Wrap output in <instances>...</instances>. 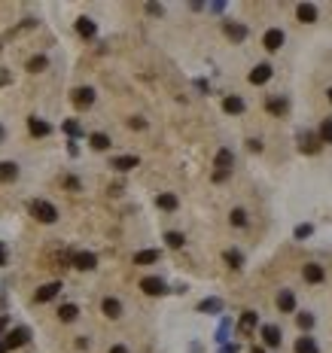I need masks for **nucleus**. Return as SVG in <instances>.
<instances>
[{"instance_id": "f257e3e1", "label": "nucleus", "mask_w": 332, "mask_h": 353, "mask_svg": "<svg viewBox=\"0 0 332 353\" xmlns=\"http://www.w3.org/2000/svg\"><path fill=\"white\" fill-rule=\"evenodd\" d=\"M31 216L40 219V222H55L58 219V210H55V204H49L43 198H34L31 201Z\"/></svg>"}, {"instance_id": "f03ea898", "label": "nucleus", "mask_w": 332, "mask_h": 353, "mask_svg": "<svg viewBox=\"0 0 332 353\" xmlns=\"http://www.w3.org/2000/svg\"><path fill=\"white\" fill-rule=\"evenodd\" d=\"M299 149L308 152V155H317V152H320V137H317L314 131H302V134H299Z\"/></svg>"}, {"instance_id": "7ed1b4c3", "label": "nucleus", "mask_w": 332, "mask_h": 353, "mask_svg": "<svg viewBox=\"0 0 332 353\" xmlns=\"http://www.w3.org/2000/svg\"><path fill=\"white\" fill-rule=\"evenodd\" d=\"M92 104H95V89H89V86H83V89H73V107L86 110V107H92Z\"/></svg>"}, {"instance_id": "20e7f679", "label": "nucleus", "mask_w": 332, "mask_h": 353, "mask_svg": "<svg viewBox=\"0 0 332 353\" xmlns=\"http://www.w3.org/2000/svg\"><path fill=\"white\" fill-rule=\"evenodd\" d=\"M262 46H265L268 52H277V49L283 46V31H280V28H271V31H265V37H262Z\"/></svg>"}, {"instance_id": "39448f33", "label": "nucleus", "mask_w": 332, "mask_h": 353, "mask_svg": "<svg viewBox=\"0 0 332 353\" xmlns=\"http://www.w3.org/2000/svg\"><path fill=\"white\" fill-rule=\"evenodd\" d=\"M271 73H274L271 64H256V67L250 70V83H253V86H262V83L271 80Z\"/></svg>"}, {"instance_id": "423d86ee", "label": "nucleus", "mask_w": 332, "mask_h": 353, "mask_svg": "<svg viewBox=\"0 0 332 353\" xmlns=\"http://www.w3.org/2000/svg\"><path fill=\"white\" fill-rule=\"evenodd\" d=\"M28 338H31V332L25 329V326H19V329H13L10 335H7V350H13V347H22V344H28Z\"/></svg>"}, {"instance_id": "0eeeda50", "label": "nucleus", "mask_w": 332, "mask_h": 353, "mask_svg": "<svg viewBox=\"0 0 332 353\" xmlns=\"http://www.w3.org/2000/svg\"><path fill=\"white\" fill-rule=\"evenodd\" d=\"M302 274H305V280H308V283H323V277H326L323 265H317V262H308V265L302 268Z\"/></svg>"}, {"instance_id": "6e6552de", "label": "nucleus", "mask_w": 332, "mask_h": 353, "mask_svg": "<svg viewBox=\"0 0 332 353\" xmlns=\"http://www.w3.org/2000/svg\"><path fill=\"white\" fill-rule=\"evenodd\" d=\"M73 265H77L80 271H92L98 265V256L95 253H73Z\"/></svg>"}, {"instance_id": "1a4fd4ad", "label": "nucleus", "mask_w": 332, "mask_h": 353, "mask_svg": "<svg viewBox=\"0 0 332 353\" xmlns=\"http://www.w3.org/2000/svg\"><path fill=\"white\" fill-rule=\"evenodd\" d=\"M58 292H61V283H58V280H52V283H43L40 289H37V301H52Z\"/></svg>"}, {"instance_id": "9d476101", "label": "nucleus", "mask_w": 332, "mask_h": 353, "mask_svg": "<svg viewBox=\"0 0 332 353\" xmlns=\"http://www.w3.org/2000/svg\"><path fill=\"white\" fill-rule=\"evenodd\" d=\"M232 162H235L232 149H219V152H216V171H223V174H232Z\"/></svg>"}, {"instance_id": "9b49d317", "label": "nucleus", "mask_w": 332, "mask_h": 353, "mask_svg": "<svg viewBox=\"0 0 332 353\" xmlns=\"http://www.w3.org/2000/svg\"><path fill=\"white\" fill-rule=\"evenodd\" d=\"M140 289H143L146 295H162V292H165V283H162L159 277H143V280H140Z\"/></svg>"}, {"instance_id": "f8f14e48", "label": "nucleus", "mask_w": 332, "mask_h": 353, "mask_svg": "<svg viewBox=\"0 0 332 353\" xmlns=\"http://www.w3.org/2000/svg\"><path fill=\"white\" fill-rule=\"evenodd\" d=\"M140 162H137V155H119V159H113V162H110V168H116V171H131V168H137Z\"/></svg>"}, {"instance_id": "ddd939ff", "label": "nucleus", "mask_w": 332, "mask_h": 353, "mask_svg": "<svg viewBox=\"0 0 332 353\" xmlns=\"http://www.w3.org/2000/svg\"><path fill=\"white\" fill-rule=\"evenodd\" d=\"M28 128H31L34 137H46V134H52V125L43 122V119H37V116H34V119H28Z\"/></svg>"}, {"instance_id": "4468645a", "label": "nucleus", "mask_w": 332, "mask_h": 353, "mask_svg": "<svg viewBox=\"0 0 332 353\" xmlns=\"http://www.w3.org/2000/svg\"><path fill=\"white\" fill-rule=\"evenodd\" d=\"M77 34H80V37H86V40H92V37L98 34V28H95V22H92V19H86V16H83V19H77Z\"/></svg>"}, {"instance_id": "2eb2a0df", "label": "nucleus", "mask_w": 332, "mask_h": 353, "mask_svg": "<svg viewBox=\"0 0 332 353\" xmlns=\"http://www.w3.org/2000/svg\"><path fill=\"white\" fill-rule=\"evenodd\" d=\"M19 177V165L16 162H0V183H13Z\"/></svg>"}, {"instance_id": "dca6fc26", "label": "nucleus", "mask_w": 332, "mask_h": 353, "mask_svg": "<svg viewBox=\"0 0 332 353\" xmlns=\"http://www.w3.org/2000/svg\"><path fill=\"white\" fill-rule=\"evenodd\" d=\"M262 338H265V344H268V347H280V329H277L274 323L262 326Z\"/></svg>"}, {"instance_id": "f3484780", "label": "nucleus", "mask_w": 332, "mask_h": 353, "mask_svg": "<svg viewBox=\"0 0 332 353\" xmlns=\"http://www.w3.org/2000/svg\"><path fill=\"white\" fill-rule=\"evenodd\" d=\"M226 37H229V40H235V43H241L244 37H247V28L238 25V22H226Z\"/></svg>"}, {"instance_id": "a211bd4d", "label": "nucleus", "mask_w": 332, "mask_h": 353, "mask_svg": "<svg viewBox=\"0 0 332 353\" xmlns=\"http://www.w3.org/2000/svg\"><path fill=\"white\" fill-rule=\"evenodd\" d=\"M104 313H107L110 320L122 317V301H119V298H104Z\"/></svg>"}, {"instance_id": "6ab92c4d", "label": "nucleus", "mask_w": 332, "mask_h": 353, "mask_svg": "<svg viewBox=\"0 0 332 353\" xmlns=\"http://www.w3.org/2000/svg\"><path fill=\"white\" fill-rule=\"evenodd\" d=\"M277 307H280L283 313H289L292 307H296V295H292L289 289H280V295H277Z\"/></svg>"}, {"instance_id": "aec40b11", "label": "nucleus", "mask_w": 332, "mask_h": 353, "mask_svg": "<svg viewBox=\"0 0 332 353\" xmlns=\"http://www.w3.org/2000/svg\"><path fill=\"white\" fill-rule=\"evenodd\" d=\"M153 262H159V250H140V253H134V265H153Z\"/></svg>"}, {"instance_id": "412c9836", "label": "nucleus", "mask_w": 332, "mask_h": 353, "mask_svg": "<svg viewBox=\"0 0 332 353\" xmlns=\"http://www.w3.org/2000/svg\"><path fill=\"white\" fill-rule=\"evenodd\" d=\"M238 329H241L244 335H250V332L256 329V313H253V310H244V313H241V323H238Z\"/></svg>"}, {"instance_id": "4be33fe9", "label": "nucleus", "mask_w": 332, "mask_h": 353, "mask_svg": "<svg viewBox=\"0 0 332 353\" xmlns=\"http://www.w3.org/2000/svg\"><path fill=\"white\" fill-rule=\"evenodd\" d=\"M156 204H159L162 210H177V195H171V192H162L159 198H156Z\"/></svg>"}, {"instance_id": "5701e85b", "label": "nucleus", "mask_w": 332, "mask_h": 353, "mask_svg": "<svg viewBox=\"0 0 332 353\" xmlns=\"http://www.w3.org/2000/svg\"><path fill=\"white\" fill-rule=\"evenodd\" d=\"M296 13H299V22H305V25L317 19V7H314V4H302V7H299Z\"/></svg>"}, {"instance_id": "b1692460", "label": "nucleus", "mask_w": 332, "mask_h": 353, "mask_svg": "<svg viewBox=\"0 0 332 353\" xmlns=\"http://www.w3.org/2000/svg\"><path fill=\"white\" fill-rule=\"evenodd\" d=\"M223 110H226V113H244V101H241L238 95H229V98L223 101Z\"/></svg>"}, {"instance_id": "393cba45", "label": "nucleus", "mask_w": 332, "mask_h": 353, "mask_svg": "<svg viewBox=\"0 0 332 353\" xmlns=\"http://www.w3.org/2000/svg\"><path fill=\"white\" fill-rule=\"evenodd\" d=\"M265 107H268V113H274V116H283L289 104H286V98H268V104H265Z\"/></svg>"}, {"instance_id": "a878e982", "label": "nucleus", "mask_w": 332, "mask_h": 353, "mask_svg": "<svg viewBox=\"0 0 332 353\" xmlns=\"http://www.w3.org/2000/svg\"><path fill=\"white\" fill-rule=\"evenodd\" d=\"M77 313H80V307H77V304H61L58 317H61V323H73V320H77Z\"/></svg>"}, {"instance_id": "bb28decb", "label": "nucleus", "mask_w": 332, "mask_h": 353, "mask_svg": "<svg viewBox=\"0 0 332 353\" xmlns=\"http://www.w3.org/2000/svg\"><path fill=\"white\" fill-rule=\"evenodd\" d=\"M198 310L201 313H216V310H223V301H219V298H204L198 304Z\"/></svg>"}, {"instance_id": "cd10ccee", "label": "nucleus", "mask_w": 332, "mask_h": 353, "mask_svg": "<svg viewBox=\"0 0 332 353\" xmlns=\"http://www.w3.org/2000/svg\"><path fill=\"white\" fill-rule=\"evenodd\" d=\"M320 143H332V116L329 119H323V125H320Z\"/></svg>"}, {"instance_id": "c85d7f7f", "label": "nucleus", "mask_w": 332, "mask_h": 353, "mask_svg": "<svg viewBox=\"0 0 332 353\" xmlns=\"http://www.w3.org/2000/svg\"><path fill=\"white\" fill-rule=\"evenodd\" d=\"M46 64H49V61H46V55H37V58H31V61H28V70H31V73H40V70H46Z\"/></svg>"}, {"instance_id": "c756f323", "label": "nucleus", "mask_w": 332, "mask_h": 353, "mask_svg": "<svg viewBox=\"0 0 332 353\" xmlns=\"http://www.w3.org/2000/svg\"><path fill=\"white\" fill-rule=\"evenodd\" d=\"M89 143H92L95 149H107V146H110V137L98 131V134H92V137H89Z\"/></svg>"}, {"instance_id": "7c9ffc66", "label": "nucleus", "mask_w": 332, "mask_h": 353, "mask_svg": "<svg viewBox=\"0 0 332 353\" xmlns=\"http://www.w3.org/2000/svg\"><path fill=\"white\" fill-rule=\"evenodd\" d=\"M165 241H168V247L180 250V247H183V234H180V231H168V234H165Z\"/></svg>"}, {"instance_id": "2f4dec72", "label": "nucleus", "mask_w": 332, "mask_h": 353, "mask_svg": "<svg viewBox=\"0 0 332 353\" xmlns=\"http://www.w3.org/2000/svg\"><path fill=\"white\" fill-rule=\"evenodd\" d=\"M223 259H226V262H229V265H232V268H241V262H244V259H241V253H238V250H226V253H223Z\"/></svg>"}, {"instance_id": "473e14b6", "label": "nucleus", "mask_w": 332, "mask_h": 353, "mask_svg": "<svg viewBox=\"0 0 332 353\" xmlns=\"http://www.w3.org/2000/svg\"><path fill=\"white\" fill-rule=\"evenodd\" d=\"M296 353H317V347H314V341H311V338H299Z\"/></svg>"}, {"instance_id": "72a5a7b5", "label": "nucleus", "mask_w": 332, "mask_h": 353, "mask_svg": "<svg viewBox=\"0 0 332 353\" xmlns=\"http://www.w3.org/2000/svg\"><path fill=\"white\" fill-rule=\"evenodd\" d=\"M229 219H232V225H238V228H241V225H247V213H244L241 207H238V210H232V216H229Z\"/></svg>"}, {"instance_id": "f704fd0d", "label": "nucleus", "mask_w": 332, "mask_h": 353, "mask_svg": "<svg viewBox=\"0 0 332 353\" xmlns=\"http://www.w3.org/2000/svg\"><path fill=\"white\" fill-rule=\"evenodd\" d=\"M311 231H314V228H311L308 222H305V225H296V238H299V241H302V238H311Z\"/></svg>"}, {"instance_id": "c9c22d12", "label": "nucleus", "mask_w": 332, "mask_h": 353, "mask_svg": "<svg viewBox=\"0 0 332 353\" xmlns=\"http://www.w3.org/2000/svg\"><path fill=\"white\" fill-rule=\"evenodd\" d=\"M299 326L302 329H311L314 326V317H311V313H299Z\"/></svg>"}, {"instance_id": "e433bc0d", "label": "nucleus", "mask_w": 332, "mask_h": 353, "mask_svg": "<svg viewBox=\"0 0 332 353\" xmlns=\"http://www.w3.org/2000/svg\"><path fill=\"white\" fill-rule=\"evenodd\" d=\"M128 125H131V128H137V131H140V128H146V122L140 119V116H134V119H128Z\"/></svg>"}, {"instance_id": "4c0bfd02", "label": "nucleus", "mask_w": 332, "mask_h": 353, "mask_svg": "<svg viewBox=\"0 0 332 353\" xmlns=\"http://www.w3.org/2000/svg\"><path fill=\"white\" fill-rule=\"evenodd\" d=\"M64 131H67V134H80V125H77V122H64Z\"/></svg>"}, {"instance_id": "58836bf2", "label": "nucleus", "mask_w": 332, "mask_h": 353, "mask_svg": "<svg viewBox=\"0 0 332 353\" xmlns=\"http://www.w3.org/2000/svg\"><path fill=\"white\" fill-rule=\"evenodd\" d=\"M64 186H67V189H80V180H77V177H67Z\"/></svg>"}, {"instance_id": "ea45409f", "label": "nucleus", "mask_w": 332, "mask_h": 353, "mask_svg": "<svg viewBox=\"0 0 332 353\" xmlns=\"http://www.w3.org/2000/svg\"><path fill=\"white\" fill-rule=\"evenodd\" d=\"M247 146H250L253 152H259V149H262V143H259V140H247Z\"/></svg>"}, {"instance_id": "a19ab883", "label": "nucleus", "mask_w": 332, "mask_h": 353, "mask_svg": "<svg viewBox=\"0 0 332 353\" xmlns=\"http://www.w3.org/2000/svg\"><path fill=\"white\" fill-rule=\"evenodd\" d=\"M146 10H150L153 16H162V7H159V4H150V7H146Z\"/></svg>"}, {"instance_id": "79ce46f5", "label": "nucleus", "mask_w": 332, "mask_h": 353, "mask_svg": "<svg viewBox=\"0 0 332 353\" xmlns=\"http://www.w3.org/2000/svg\"><path fill=\"white\" fill-rule=\"evenodd\" d=\"M110 353H128V347H122V344H116V347H110Z\"/></svg>"}, {"instance_id": "37998d69", "label": "nucleus", "mask_w": 332, "mask_h": 353, "mask_svg": "<svg viewBox=\"0 0 332 353\" xmlns=\"http://www.w3.org/2000/svg\"><path fill=\"white\" fill-rule=\"evenodd\" d=\"M0 265H7V247L0 244Z\"/></svg>"}, {"instance_id": "c03bdc74", "label": "nucleus", "mask_w": 332, "mask_h": 353, "mask_svg": "<svg viewBox=\"0 0 332 353\" xmlns=\"http://www.w3.org/2000/svg\"><path fill=\"white\" fill-rule=\"evenodd\" d=\"M219 353H238V344H232V347H223Z\"/></svg>"}, {"instance_id": "a18cd8bd", "label": "nucleus", "mask_w": 332, "mask_h": 353, "mask_svg": "<svg viewBox=\"0 0 332 353\" xmlns=\"http://www.w3.org/2000/svg\"><path fill=\"white\" fill-rule=\"evenodd\" d=\"M4 326H7V317H0V329H4Z\"/></svg>"}, {"instance_id": "49530a36", "label": "nucleus", "mask_w": 332, "mask_h": 353, "mask_svg": "<svg viewBox=\"0 0 332 353\" xmlns=\"http://www.w3.org/2000/svg\"><path fill=\"white\" fill-rule=\"evenodd\" d=\"M0 353H10V350H7V344H0Z\"/></svg>"}, {"instance_id": "de8ad7c7", "label": "nucleus", "mask_w": 332, "mask_h": 353, "mask_svg": "<svg viewBox=\"0 0 332 353\" xmlns=\"http://www.w3.org/2000/svg\"><path fill=\"white\" fill-rule=\"evenodd\" d=\"M253 353H265V350H262V347H253Z\"/></svg>"}, {"instance_id": "09e8293b", "label": "nucleus", "mask_w": 332, "mask_h": 353, "mask_svg": "<svg viewBox=\"0 0 332 353\" xmlns=\"http://www.w3.org/2000/svg\"><path fill=\"white\" fill-rule=\"evenodd\" d=\"M0 140H4V128H0Z\"/></svg>"}, {"instance_id": "8fccbe9b", "label": "nucleus", "mask_w": 332, "mask_h": 353, "mask_svg": "<svg viewBox=\"0 0 332 353\" xmlns=\"http://www.w3.org/2000/svg\"><path fill=\"white\" fill-rule=\"evenodd\" d=\"M329 101H332V89H329Z\"/></svg>"}]
</instances>
